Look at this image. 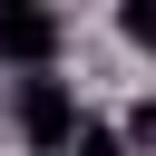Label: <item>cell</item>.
Here are the masks:
<instances>
[{"label": "cell", "mask_w": 156, "mask_h": 156, "mask_svg": "<svg viewBox=\"0 0 156 156\" xmlns=\"http://www.w3.org/2000/svg\"><path fill=\"white\" fill-rule=\"evenodd\" d=\"M10 127H20L39 156H68V146L88 136V127H78V88H68L58 68H49V78H20V98H10Z\"/></svg>", "instance_id": "1"}, {"label": "cell", "mask_w": 156, "mask_h": 156, "mask_svg": "<svg viewBox=\"0 0 156 156\" xmlns=\"http://www.w3.org/2000/svg\"><path fill=\"white\" fill-rule=\"evenodd\" d=\"M117 29H127V49H146V58H156V0H127V10H117Z\"/></svg>", "instance_id": "3"}, {"label": "cell", "mask_w": 156, "mask_h": 156, "mask_svg": "<svg viewBox=\"0 0 156 156\" xmlns=\"http://www.w3.org/2000/svg\"><path fill=\"white\" fill-rule=\"evenodd\" d=\"M58 39H68L58 10H39V0H0V58H10L20 78H49V68H58Z\"/></svg>", "instance_id": "2"}, {"label": "cell", "mask_w": 156, "mask_h": 156, "mask_svg": "<svg viewBox=\"0 0 156 156\" xmlns=\"http://www.w3.org/2000/svg\"><path fill=\"white\" fill-rule=\"evenodd\" d=\"M146 146H156V98H136V107H127V156H146Z\"/></svg>", "instance_id": "4"}, {"label": "cell", "mask_w": 156, "mask_h": 156, "mask_svg": "<svg viewBox=\"0 0 156 156\" xmlns=\"http://www.w3.org/2000/svg\"><path fill=\"white\" fill-rule=\"evenodd\" d=\"M68 156H127V136H78Z\"/></svg>", "instance_id": "5"}]
</instances>
